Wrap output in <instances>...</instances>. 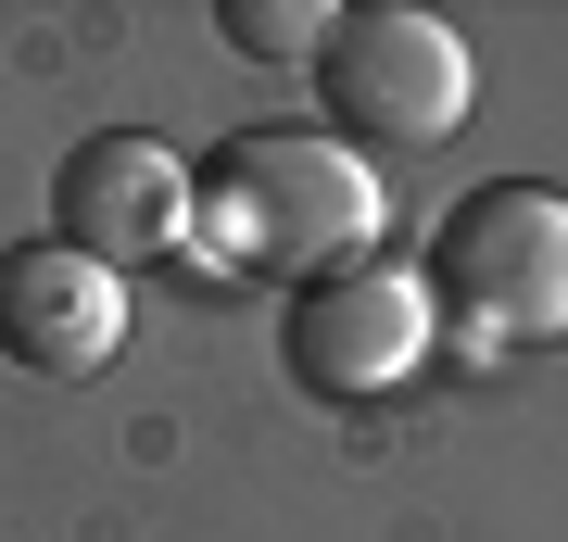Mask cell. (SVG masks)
Wrapping results in <instances>:
<instances>
[{"label":"cell","instance_id":"obj_6","mask_svg":"<svg viewBox=\"0 0 568 542\" xmlns=\"http://www.w3.org/2000/svg\"><path fill=\"white\" fill-rule=\"evenodd\" d=\"M0 354L26 379H102L126 354V278L63 241H13L0 253Z\"/></svg>","mask_w":568,"mask_h":542},{"label":"cell","instance_id":"obj_5","mask_svg":"<svg viewBox=\"0 0 568 542\" xmlns=\"http://www.w3.org/2000/svg\"><path fill=\"white\" fill-rule=\"evenodd\" d=\"M203 227V164L164 152L152 126H102V140H77L51 164V241L114 265V278H140V265H164Z\"/></svg>","mask_w":568,"mask_h":542},{"label":"cell","instance_id":"obj_2","mask_svg":"<svg viewBox=\"0 0 568 542\" xmlns=\"http://www.w3.org/2000/svg\"><path fill=\"white\" fill-rule=\"evenodd\" d=\"M429 316L467 366L556 341L568 328V190L544 177H493L429 227Z\"/></svg>","mask_w":568,"mask_h":542},{"label":"cell","instance_id":"obj_4","mask_svg":"<svg viewBox=\"0 0 568 542\" xmlns=\"http://www.w3.org/2000/svg\"><path fill=\"white\" fill-rule=\"evenodd\" d=\"M278 354H291V379H304L316 403H392L429 354H443L429 278H405V265H379V253H366V265H342V278L291 290Z\"/></svg>","mask_w":568,"mask_h":542},{"label":"cell","instance_id":"obj_7","mask_svg":"<svg viewBox=\"0 0 568 542\" xmlns=\"http://www.w3.org/2000/svg\"><path fill=\"white\" fill-rule=\"evenodd\" d=\"M215 39H227V51H253V63H291V51L316 63L328 13H316V0H227V13H215Z\"/></svg>","mask_w":568,"mask_h":542},{"label":"cell","instance_id":"obj_3","mask_svg":"<svg viewBox=\"0 0 568 542\" xmlns=\"http://www.w3.org/2000/svg\"><path fill=\"white\" fill-rule=\"evenodd\" d=\"M467 101H480V63L443 13H417V0H354V13H328L316 39V114L328 140L366 152V164H405V152H443L467 126Z\"/></svg>","mask_w":568,"mask_h":542},{"label":"cell","instance_id":"obj_1","mask_svg":"<svg viewBox=\"0 0 568 542\" xmlns=\"http://www.w3.org/2000/svg\"><path fill=\"white\" fill-rule=\"evenodd\" d=\"M379 227H392V190L366 152H342L328 126H241L203 164V227L190 241H215V265H241V278L316 290L379 253Z\"/></svg>","mask_w":568,"mask_h":542}]
</instances>
